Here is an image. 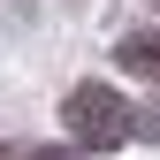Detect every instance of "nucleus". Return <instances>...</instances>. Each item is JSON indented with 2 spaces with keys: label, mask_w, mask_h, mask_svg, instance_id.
Masks as SVG:
<instances>
[{
  "label": "nucleus",
  "mask_w": 160,
  "mask_h": 160,
  "mask_svg": "<svg viewBox=\"0 0 160 160\" xmlns=\"http://www.w3.org/2000/svg\"><path fill=\"white\" fill-rule=\"evenodd\" d=\"M61 122L76 145H92V152H107V145H122V137L137 130V114H130V99L122 92H107V84H76L61 99Z\"/></svg>",
  "instance_id": "1"
},
{
  "label": "nucleus",
  "mask_w": 160,
  "mask_h": 160,
  "mask_svg": "<svg viewBox=\"0 0 160 160\" xmlns=\"http://www.w3.org/2000/svg\"><path fill=\"white\" fill-rule=\"evenodd\" d=\"M122 69H130V76H152V84H160V31H137V38H122Z\"/></svg>",
  "instance_id": "2"
},
{
  "label": "nucleus",
  "mask_w": 160,
  "mask_h": 160,
  "mask_svg": "<svg viewBox=\"0 0 160 160\" xmlns=\"http://www.w3.org/2000/svg\"><path fill=\"white\" fill-rule=\"evenodd\" d=\"M0 160H76V152H61V145H31V152H0Z\"/></svg>",
  "instance_id": "3"
},
{
  "label": "nucleus",
  "mask_w": 160,
  "mask_h": 160,
  "mask_svg": "<svg viewBox=\"0 0 160 160\" xmlns=\"http://www.w3.org/2000/svg\"><path fill=\"white\" fill-rule=\"evenodd\" d=\"M137 130H145V137H160V107H152V114H145V122H137Z\"/></svg>",
  "instance_id": "4"
},
{
  "label": "nucleus",
  "mask_w": 160,
  "mask_h": 160,
  "mask_svg": "<svg viewBox=\"0 0 160 160\" xmlns=\"http://www.w3.org/2000/svg\"><path fill=\"white\" fill-rule=\"evenodd\" d=\"M152 8H160V0H152Z\"/></svg>",
  "instance_id": "5"
}]
</instances>
